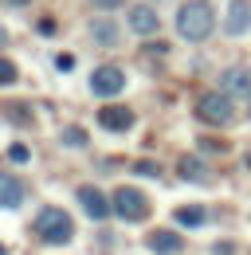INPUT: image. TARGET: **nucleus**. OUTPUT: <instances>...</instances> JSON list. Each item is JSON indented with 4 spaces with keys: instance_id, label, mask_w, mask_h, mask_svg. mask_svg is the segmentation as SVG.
<instances>
[{
    "instance_id": "f257e3e1",
    "label": "nucleus",
    "mask_w": 251,
    "mask_h": 255,
    "mask_svg": "<svg viewBox=\"0 0 251 255\" xmlns=\"http://www.w3.org/2000/svg\"><path fill=\"white\" fill-rule=\"evenodd\" d=\"M216 28V16H212V4L208 0H188L181 4V12H177V32L181 39L188 43H200V39H208Z\"/></svg>"
},
{
    "instance_id": "f03ea898",
    "label": "nucleus",
    "mask_w": 251,
    "mask_h": 255,
    "mask_svg": "<svg viewBox=\"0 0 251 255\" xmlns=\"http://www.w3.org/2000/svg\"><path fill=\"white\" fill-rule=\"evenodd\" d=\"M35 236H39L43 244L59 248V244H71L75 224H71V216H67L63 208H43V212L35 216Z\"/></svg>"
},
{
    "instance_id": "7ed1b4c3",
    "label": "nucleus",
    "mask_w": 251,
    "mask_h": 255,
    "mask_svg": "<svg viewBox=\"0 0 251 255\" xmlns=\"http://www.w3.org/2000/svg\"><path fill=\"white\" fill-rule=\"evenodd\" d=\"M196 114H200V122H208V126H228L232 114H236V106H232V98L224 95V91H208V95L196 102Z\"/></svg>"
},
{
    "instance_id": "20e7f679",
    "label": "nucleus",
    "mask_w": 251,
    "mask_h": 255,
    "mask_svg": "<svg viewBox=\"0 0 251 255\" xmlns=\"http://www.w3.org/2000/svg\"><path fill=\"white\" fill-rule=\"evenodd\" d=\"M114 212H118L122 220L137 224V220H145V216H149V200H145V196H141L137 189L122 185V189L114 192Z\"/></svg>"
},
{
    "instance_id": "39448f33",
    "label": "nucleus",
    "mask_w": 251,
    "mask_h": 255,
    "mask_svg": "<svg viewBox=\"0 0 251 255\" xmlns=\"http://www.w3.org/2000/svg\"><path fill=\"white\" fill-rule=\"evenodd\" d=\"M122 87H126L122 67H98V71L91 75V91H94V95H102V98L122 95Z\"/></svg>"
},
{
    "instance_id": "423d86ee",
    "label": "nucleus",
    "mask_w": 251,
    "mask_h": 255,
    "mask_svg": "<svg viewBox=\"0 0 251 255\" xmlns=\"http://www.w3.org/2000/svg\"><path fill=\"white\" fill-rule=\"evenodd\" d=\"M220 91L228 98H251V71L248 67H228L220 75Z\"/></svg>"
},
{
    "instance_id": "0eeeda50",
    "label": "nucleus",
    "mask_w": 251,
    "mask_h": 255,
    "mask_svg": "<svg viewBox=\"0 0 251 255\" xmlns=\"http://www.w3.org/2000/svg\"><path fill=\"white\" fill-rule=\"evenodd\" d=\"M228 35H248L251 32V0H232L228 4V24H224Z\"/></svg>"
},
{
    "instance_id": "6e6552de",
    "label": "nucleus",
    "mask_w": 251,
    "mask_h": 255,
    "mask_svg": "<svg viewBox=\"0 0 251 255\" xmlns=\"http://www.w3.org/2000/svg\"><path fill=\"white\" fill-rule=\"evenodd\" d=\"M145 248L153 255H177V252H185V240H181L177 232H169V228H157V232H149Z\"/></svg>"
},
{
    "instance_id": "1a4fd4ad",
    "label": "nucleus",
    "mask_w": 251,
    "mask_h": 255,
    "mask_svg": "<svg viewBox=\"0 0 251 255\" xmlns=\"http://www.w3.org/2000/svg\"><path fill=\"white\" fill-rule=\"evenodd\" d=\"M98 122H102V129H110V133H126V129L133 126V110L129 106H102L98 110Z\"/></svg>"
},
{
    "instance_id": "9d476101",
    "label": "nucleus",
    "mask_w": 251,
    "mask_h": 255,
    "mask_svg": "<svg viewBox=\"0 0 251 255\" xmlns=\"http://www.w3.org/2000/svg\"><path fill=\"white\" fill-rule=\"evenodd\" d=\"M79 204H83V212H87L91 220H106V216H110V200L94 189V185H83V189H79Z\"/></svg>"
},
{
    "instance_id": "9b49d317",
    "label": "nucleus",
    "mask_w": 251,
    "mask_h": 255,
    "mask_svg": "<svg viewBox=\"0 0 251 255\" xmlns=\"http://www.w3.org/2000/svg\"><path fill=\"white\" fill-rule=\"evenodd\" d=\"M24 196H28L24 181L0 169V208H20V204H24Z\"/></svg>"
},
{
    "instance_id": "f8f14e48",
    "label": "nucleus",
    "mask_w": 251,
    "mask_h": 255,
    "mask_svg": "<svg viewBox=\"0 0 251 255\" xmlns=\"http://www.w3.org/2000/svg\"><path fill=\"white\" fill-rule=\"evenodd\" d=\"M177 173L192 181V185H204V181H212V169L204 165V157H196V153H185V157L177 161Z\"/></svg>"
},
{
    "instance_id": "ddd939ff",
    "label": "nucleus",
    "mask_w": 251,
    "mask_h": 255,
    "mask_svg": "<svg viewBox=\"0 0 251 255\" xmlns=\"http://www.w3.org/2000/svg\"><path fill=\"white\" fill-rule=\"evenodd\" d=\"M157 24H161V20H157L153 8H145V4L129 8V32H137L141 39H145V35H153V32H157Z\"/></svg>"
},
{
    "instance_id": "4468645a",
    "label": "nucleus",
    "mask_w": 251,
    "mask_h": 255,
    "mask_svg": "<svg viewBox=\"0 0 251 255\" xmlns=\"http://www.w3.org/2000/svg\"><path fill=\"white\" fill-rule=\"evenodd\" d=\"M91 35H94V43H102V47H118V39H122V32H118L114 20H94Z\"/></svg>"
},
{
    "instance_id": "2eb2a0df",
    "label": "nucleus",
    "mask_w": 251,
    "mask_h": 255,
    "mask_svg": "<svg viewBox=\"0 0 251 255\" xmlns=\"http://www.w3.org/2000/svg\"><path fill=\"white\" fill-rule=\"evenodd\" d=\"M173 220L181 224V228H204V224H208V212H204L200 204H181V208L173 212Z\"/></svg>"
},
{
    "instance_id": "dca6fc26",
    "label": "nucleus",
    "mask_w": 251,
    "mask_h": 255,
    "mask_svg": "<svg viewBox=\"0 0 251 255\" xmlns=\"http://www.w3.org/2000/svg\"><path fill=\"white\" fill-rule=\"evenodd\" d=\"M8 83H16V63L12 59H0V87H8Z\"/></svg>"
},
{
    "instance_id": "f3484780",
    "label": "nucleus",
    "mask_w": 251,
    "mask_h": 255,
    "mask_svg": "<svg viewBox=\"0 0 251 255\" xmlns=\"http://www.w3.org/2000/svg\"><path fill=\"white\" fill-rule=\"evenodd\" d=\"M200 149H208V153H228V145L216 141V137H200Z\"/></svg>"
},
{
    "instance_id": "a211bd4d",
    "label": "nucleus",
    "mask_w": 251,
    "mask_h": 255,
    "mask_svg": "<svg viewBox=\"0 0 251 255\" xmlns=\"http://www.w3.org/2000/svg\"><path fill=\"white\" fill-rule=\"evenodd\" d=\"M8 157H12V161H20V165H24V161L31 157V149H28V145H12V149H8Z\"/></svg>"
},
{
    "instance_id": "6ab92c4d",
    "label": "nucleus",
    "mask_w": 251,
    "mask_h": 255,
    "mask_svg": "<svg viewBox=\"0 0 251 255\" xmlns=\"http://www.w3.org/2000/svg\"><path fill=\"white\" fill-rule=\"evenodd\" d=\"M63 141H71V145H83V141H87V133H83V129H67V133H63Z\"/></svg>"
},
{
    "instance_id": "aec40b11",
    "label": "nucleus",
    "mask_w": 251,
    "mask_h": 255,
    "mask_svg": "<svg viewBox=\"0 0 251 255\" xmlns=\"http://www.w3.org/2000/svg\"><path fill=\"white\" fill-rule=\"evenodd\" d=\"M55 32H59V28H55V20H47V16H43V20H39V35H47V39H51Z\"/></svg>"
},
{
    "instance_id": "412c9836",
    "label": "nucleus",
    "mask_w": 251,
    "mask_h": 255,
    "mask_svg": "<svg viewBox=\"0 0 251 255\" xmlns=\"http://www.w3.org/2000/svg\"><path fill=\"white\" fill-rule=\"evenodd\" d=\"M55 67H59V71H71V67H75V55H67V51L55 55Z\"/></svg>"
},
{
    "instance_id": "4be33fe9",
    "label": "nucleus",
    "mask_w": 251,
    "mask_h": 255,
    "mask_svg": "<svg viewBox=\"0 0 251 255\" xmlns=\"http://www.w3.org/2000/svg\"><path fill=\"white\" fill-rule=\"evenodd\" d=\"M137 173H145V177H157V173H161V169H157L153 161H137Z\"/></svg>"
},
{
    "instance_id": "5701e85b",
    "label": "nucleus",
    "mask_w": 251,
    "mask_h": 255,
    "mask_svg": "<svg viewBox=\"0 0 251 255\" xmlns=\"http://www.w3.org/2000/svg\"><path fill=\"white\" fill-rule=\"evenodd\" d=\"M94 8H102V12H114V8H122V0H94Z\"/></svg>"
},
{
    "instance_id": "b1692460",
    "label": "nucleus",
    "mask_w": 251,
    "mask_h": 255,
    "mask_svg": "<svg viewBox=\"0 0 251 255\" xmlns=\"http://www.w3.org/2000/svg\"><path fill=\"white\" fill-rule=\"evenodd\" d=\"M216 255H232V244H228V240H220V244H216Z\"/></svg>"
},
{
    "instance_id": "393cba45",
    "label": "nucleus",
    "mask_w": 251,
    "mask_h": 255,
    "mask_svg": "<svg viewBox=\"0 0 251 255\" xmlns=\"http://www.w3.org/2000/svg\"><path fill=\"white\" fill-rule=\"evenodd\" d=\"M4 4H12V8H24V4H28V0H4Z\"/></svg>"
},
{
    "instance_id": "a878e982",
    "label": "nucleus",
    "mask_w": 251,
    "mask_h": 255,
    "mask_svg": "<svg viewBox=\"0 0 251 255\" xmlns=\"http://www.w3.org/2000/svg\"><path fill=\"white\" fill-rule=\"evenodd\" d=\"M4 43H8V32H4V28H0V47H4Z\"/></svg>"
},
{
    "instance_id": "bb28decb",
    "label": "nucleus",
    "mask_w": 251,
    "mask_h": 255,
    "mask_svg": "<svg viewBox=\"0 0 251 255\" xmlns=\"http://www.w3.org/2000/svg\"><path fill=\"white\" fill-rule=\"evenodd\" d=\"M248 118H251V98H248Z\"/></svg>"
},
{
    "instance_id": "cd10ccee",
    "label": "nucleus",
    "mask_w": 251,
    "mask_h": 255,
    "mask_svg": "<svg viewBox=\"0 0 251 255\" xmlns=\"http://www.w3.org/2000/svg\"><path fill=\"white\" fill-rule=\"evenodd\" d=\"M0 255H8V252H4V244H0Z\"/></svg>"
},
{
    "instance_id": "c85d7f7f",
    "label": "nucleus",
    "mask_w": 251,
    "mask_h": 255,
    "mask_svg": "<svg viewBox=\"0 0 251 255\" xmlns=\"http://www.w3.org/2000/svg\"><path fill=\"white\" fill-rule=\"evenodd\" d=\"M248 169H251V153H248Z\"/></svg>"
}]
</instances>
